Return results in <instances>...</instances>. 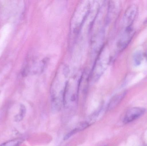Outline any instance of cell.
Instances as JSON below:
<instances>
[{"instance_id":"cell-1","label":"cell","mask_w":147,"mask_h":146,"mask_svg":"<svg viewBox=\"0 0 147 146\" xmlns=\"http://www.w3.org/2000/svg\"><path fill=\"white\" fill-rule=\"evenodd\" d=\"M69 73L67 66H62L56 74L51 87L52 108L54 111H59L64 105V95Z\"/></svg>"},{"instance_id":"cell-2","label":"cell","mask_w":147,"mask_h":146,"mask_svg":"<svg viewBox=\"0 0 147 146\" xmlns=\"http://www.w3.org/2000/svg\"><path fill=\"white\" fill-rule=\"evenodd\" d=\"M92 3L90 1H83L77 7L71 20V33L74 35L78 34L92 9Z\"/></svg>"},{"instance_id":"cell-3","label":"cell","mask_w":147,"mask_h":146,"mask_svg":"<svg viewBox=\"0 0 147 146\" xmlns=\"http://www.w3.org/2000/svg\"><path fill=\"white\" fill-rule=\"evenodd\" d=\"M109 56L108 51L102 49L95 62L92 76L94 80L97 81L102 75L109 65Z\"/></svg>"},{"instance_id":"cell-4","label":"cell","mask_w":147,"mask_h":146,"mask_svg":"<svg viewBox=\"0 0 147 146\" xmlns=\"http://www.w3.org/2000/svg\"><path fill=\"white\" fill-rule=\"evenodd\" d=\"M134 29L132 26L126 27L120 35L117 43V46L120 51H122L127 47L131 41L134 35Z\"/></svg>"},{"instance_id":"cell-5","label":"cell","mask_w":147,"mask_h":146,"mask_svg":"<svg viewBox=\"0 0 147 146\" xmlns=\"http://www.w3.org/2000/svg\"><path fill=\"white\" fill-rule=\"evenodd\" d=\"M146 111L145 108L141 107H134L127 111L124 115L123 122L127 124L132 122L143 115Z\"/></svg>"},{"instance_id":"cell-6","label":"cell","mask_w":147,"mask_h":146,"mask_svg":"<svg viewBox=\"0 0 147 146\" xmlns=\"http://www.w3.org/2000/svg\"><path fill=\"white\" fill-rule=\"evenodd\" d=\"M137 12V7L134 5H131L126 10L123 18V23L126 27L132 26Z\"/></svg>"},{"instance_id":"cell-7","label":"cell","mask_w":147,"mask_h":146,"mask_svg":"<svg viewBox=\"0 0 147 146\" xmlns=\"http://www.w3.org/2000/svg\"><path fill=\"white\" fill-rule=\"evenodd\" d=\"M126 94V91H123L113 96L108 103L107 107V110L110 111L115 109L120 103V102L125 97Z\"/></svg>"},{"instance_id":"cell-8","label":"cell","mask_w":147,"mask_h":146,"mask_svg":"<svg viewBox=\"0 0 147 146\" xmlns=\"http://www.w3.org/2000/svg\"><path fill=\"white\" fill-rule=\"evenodd\" d=\"M90 124H89L88 122H84L81 123L79 126H78L77 127L75 128V129L71 130L69 133H68L67 135H65V136L64 138V140H67L69 139L70 137L74 135L76 133L80 132V131H82L84 129H85L86 128L89 127Z\"/></svg>"},{"instance_id":"cell-9","label":"cell","mask_w":147,"mask_h":146,"mask_svg":"<svg viewBox=\"0 0 147 146\" xmlns=\"http://www.w3.org/2000/svg\"><path fill=\"white\" fill-rule=\"evenodd\" d=\"M23 142L22 139H17L11 140L3 143L0 146H20Z\"/></svg>"},{"instance_id":"cell-10","label":"cell","mask_w":147,"mask_h":146,"mask_svg":"<svg viewBox=\"0 0 147 146\" xmlns=\"http://www.w3.org/2000/svg\"><path fill=\"white\" fill-rule=\"evenodd\" d=\"M143 59V54L141 51H137L134 55V61L136 66H139Z\"/></svg>"},{"instance_id":"cell-11","label":"cell","mask_w":147,"mask_h":146,"mask_svg":"<svg viewBox=\"0 0 147 146\" xmlns=\"http://www.w3.org/2000/svg\"><path fill=\"white\" fill-rule=\"evenodd\" d=\"M26 107L23 105H21L19 113L15 117L16 121L19 122L23 119L26 115Z\"/></svg>"},{"instance_id":"cell-12","label":"cell","mask_w":147,"mask_h":146,"mask_svg":"<svg viewBox=\"0 0 147 146\" xmlns=\"http://www.w3.org/2000/svg\"><path fill=\"white\" fill-rule=\"evenodd\" d=\"M105 146V145H104V146Z\"/></svg>"},{"instance_id":"cell-13","label":"cell","mask_w":147,"mask_h":146,"mask_svg":"<svg viewBox=\"0 0 147 146\" xmlns=\"http://www.w3.org/2000/svg\"></svg>"}]
</instances>
